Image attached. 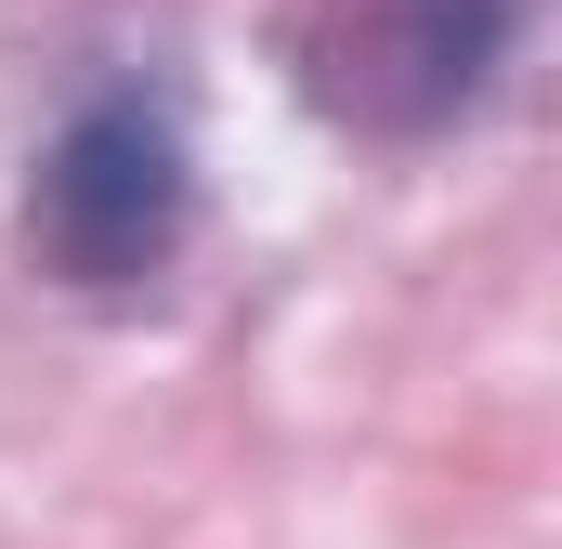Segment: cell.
<instances>
[{
    "instance_id": "cell-1",
    "label": "cell",
    "mask_w": 562,
    "mask_h": 549,
    "mask_svg": "<svg viewBox=\"0 0 562 549\" xmlns=\"http://www.w3.org/2000/svg\"><path fill=\"white\" fill-rule=\"evenodd\" d=\"M183 223H196V170L183 132L144 105V92H92L66 105L53 144L26 157V262L79 301H132L183 262Z\"/></svg>"
},
{
    "instance_id": "cell-2",
    "label": "cell",
    "mask_w": 562,
    "mask_h": 549,
    "mask_svg": "<svg viewBox=\"0 0 562 549\" xmlns=\"http://www.w3.org/2000/svg\"><path fill=\"white\" fill-rule=\"evenodd\" d=\"M524 53V0H314L301 26V79L327 119L380 144L458 132Z\"/></svg>"
}]
</instances>
